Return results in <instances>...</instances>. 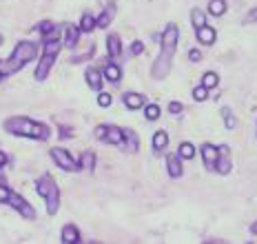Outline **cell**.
<instances>
[{"instance_id": "cell-1", "label": "cell", "mask_w": 257, "mask_h": 244, "mask_svg": "<svg viewBox=\"0 0 257 244\" xmlns=\"http://www.w3.org/2000/svg\"><path fill=\"white\" fill-rule=\"evenodd\" d=\"M178 38H180V31L175 25H169L162 34V49H160V56L153 65V78L155 80H164L171 71V62H173L175 49H178Z\"/></svg>"}, {"instance_id": "cell-2", "label": "cell", "mask_w": 257, "mask_h": 244, "mask_svg": "<svg viewBox=\"0 0 257 244\" xmlns=\"http://www.w3.org/2000/svg\"><path fill=\"white\" fill-rule=\"evenodd\" d=\"M38 56V47L34 45V42H18V47L14 49V54L7 58L5 62H0V76L7 78L12 76V73L20 71L27 62H31L34 58Z\"/></svg>"}, {"instance_id": "cell-3", "label": "cell", "mask_w": 257, "mask_h": 244, "mask_svg": "<svg viewBox=\"0 0 257 244\" xmlns=\"http://www.w3.org/2000/svg\"><path fill=\"white\" fill-rule=\"evenodd\" d=\"M5 129L14 136H25V138H34V140H47L49 138V127L34 122L29 118H12L5 122Z\"/></svg>"}, {"instance_id": "cell-4", "label": "cell", "mask_w": 257, "mask_h": 244, "mask_svg": "<svg viewBox=\"0 0 257 244\" xmlns=\"http://www.w3.org/2000/svg\"><path fill=\"white\" fill-rule=\"evenodd\" d=\"M36 191H38V195H42V198L47 200V213L56 215L58 206H60V189H58L56 180H53L49 173H45V176L36 182Z\"/></svg>"}, {"instance_id": "cell-5", "label": "cell", "mask_w": 257, "mask_h": 244, "mask_svg": "<svg viewBox=\"0 0 257 244\" xmlns=\"http://www.w3.org/2000/svg\"><path fill=\"white\" fill-rule=\"evenodd\" d=\"M60 40L58 38H47V45H45V51H42V60L38 62V67H36V80H45L47 76H49L51 71V65L53 60H56V56L60 54Z\"/></svg>"}, {"instance_id": "cell-6", "label": "cell", "mask_w": 257, "mask_h": 244, "mask_svg": "<svg viewBox=\"0 0 257 244\" xmlns=\"http://www.w3.org/2000/svg\"><path fill=\"white\" fill-rule=\"evenodd\" d=\"M51 158L56 160L58 167L64 169V171H78V169H80L78 160H73L71 153H69L67 149H60V147H56V149H51Z\"/></svg>"}, {"instance_id": "cell-7", "label": "cell", "mask_w": 257, "mask_h": 244, "mask_svg": "<svg viewBox=\"0 0 257 244\" xmlns=\"http://www.w3.org/2000/svg\"><path fill=\"white\" fill-rule=\"evenodd\" d=\"M7 202L12 204L16 211H20V215H25L27 220H34V217H36V211L31 209V204L27 202L25 198H20L18 193H14V191H12V193H9V200H7Z\"/></svg>"}, {"instance_id": "cell-8", "label": "cell", "mask_w": 257, "mask_h": 244, "mask_svg": "<svg viewBox=\"0 0 257 244\" xmlns=\"http://www.w3.org/2000/svg\"><path fill=\"white\" fill-rule=\"evenodd\" d=\"M233 169V162H231V151H228V147H219L217 149V162H215V171H219L222 176H226L228 171Z\"/></svg>"}, {"instance_id": "cell-9", "label": "cell", "mask_w": 257, "mask_h": 244, "mask_svg": "<svg viewBox=\"0 0 257 244\" xmlns=\"http://www.w3.org/2000/svg\"><path fill=\"white\" fill-rule=\"evenodd\" d=\"M202 160H204L208 171H215V162H217V147L213 145H202Z\"/></svg>"}, {"instance_id": "cell-10", "label": "cell", "mask_w": 257, "mask_h": 244, "mask_svg": "<svg viewBox=\"0 0 257 244\" xmlns=\"http://www.w3.org/2000/svg\"><path fill=\"white\" fill-rule=\"evenodd\" d=\"M113 16H115V3H109V5L104 7V12L100 14V18L95 20V27H100V29H102V27H109V23L113 20Z\"/></svg>"}, {"instance_id": "cell-11", "label": "cell", "mask_w": 257, "mask_h": 244, "mask_svg": "<svg viewBox=\"0 0 257 244\" xmlns=\"http://www.w3.org/2000/svg\"><path fill=\"white\" fill-rule=\"evenodd\" d=\"M122 140H124V134H122L120 127H113V125L106 127L104 142H109V145H122Z\"/></svg>"}, {"instance_id": "cell-12", "label": "cell", "mask_w": 257, "mask_h": 244, "mask_svg": "<svg viewBox=\"0 0 257 244\" xmlns=\"http://www.w3.org/2000/svg\"><path fill=\"white\" fill-rule=\"evenodd\" d=\"M195 31H197V40H200L202 45H213L215 38H217L215 29L208 27V25H204V27H200V29H195Z\"/></svg>"}, {"instance_id": "cell-13", "label": "cell", "mask_w": 257, "mask_h": 244, "mask_svg": "<svg viewBox=\"0 0 257 244\" xmlns=\"http://www.w3.org/2000/svg\"><path fill=\"white\" fill-rule=\"evenodd\" d=\"M106 51H109V56L111 58H120L122 54V45H120V36H109L106 38Z\"/></svg>"}, {"instance_id": "cell-14", "label": "cell", "mask_w": 257, "mask_h": 244, "mask_svg": "<svg viewBox=\"0 0 257 244\" xmlns=\"http://www.w3.org/2000/svg\"><path fill=\"white\" fill-rule=\"evenodd\" d=\"M78 38H80V29L73 27V25H67V29H64V45L73 49L78 45Z\"/></svg>"}, {"instance_id": "cell-15", "label": "cell", "mask_w": 257, "mask_h": 244, "mask_svg": "<svg viewBox=\"0 0 257 244\" xmlns=\"http://www.w3.org/2000/svg\"><path fill=\"white\" fill-rule=\"evenodd\" d=\"M62 242L64 244H76V242H80V231L73 224H67L62 229Z\"/></svg>"}, {"instance_id": "cell-16", "label": "cell", "mask_w": 257, "mask_h": 244, "mask_svg": "<svg viewBox=\"0 0 257 244\" xmlns=\"http://www.w3.org/2000/svg\"><path fill=\"white\" fill-rule=\"evenodd\" d=\"M167 171L171 178H180L182 176V162L178 156H169L167 158Z\"/></svg>"}, {"instance_id": "cell-17", "label": "cell", "mask_w": 257, "mask_h": 244, "mask_svg": "<svg viewBox=\"0 0 257 244\" xmlns=\"http://www.w3.org/2000/svg\"><path fill=\"white\" fill-rule=\"evenodd\" d=\"M84 78H87V84H89V87L95 89V91L102 87V76H100V71H95V69H87Z\"/></svg>"}, {"instance_id": "cell-18", "label": "cell", "mask_w": 257, "mask_h": 244, "mask_svg": "<svg viewBox=\"0 0 257 244\" xmlns=\"http://www.w3.org/2000/svg\"><path fill=\"white\" fill-rule=\"evenodd\" d=\"M167 145H169L167 131H155V136H153V149L155 151H164V149H167Z\"/></svg>"}, {"instance_id": "cell-19", "label": "cell", "mask_w": 257, "mask_h": 244, "mask_svg": "<svg viewBox=\"0 0 257 244\" xmlns=\"http://www.w3.org/2000/svg\"><path fill=\"white\" fill-rule=\"evenodd\" d=\"M104 78H106L109 82H120V78H122L120 67L113 65V62H111V65H106V67H104Z\"/></svg>"}, {"instance_id": "cell-20", "label": "cell", "mask_w": 257, "mask_h": 244, "mask_svg": "<svg viewBox=\"0 0 257 244\" xmlns=\"http://www.w3.org/2000/svg\"><path fill=\"white\" fill-rule=\"evenodd\" d=\"M124 104L128 109H140L142 104H144V98L140 93H126L124 95Z\"/></svg>"}, {"instance_id": "cell-21", "label": "cell", "mask_w": 257, "mask_h": 244, "mask_svg": "<svg viewBox=\"0 0 257 244\" xmlns=\"http://www.w3.org/2000/svg\"><path fill=\"white\" fill-rule=\"evenodd\" d=\"M226 12V0H211L208 3V14L211 16H224Z\"/></svg>"}, {"instance_id": "cell-22", "label": "cell", "mask_w": 257, "mask_h": 244, "mask_svg": "<svg viewBox=\"0 0 257 244\" xmlns=\"http://www.w3.org/2000/svg\"><path fill=\"white\" fill-rule=\"evenodd\" d=\"M191 23H193V27H195V29L204 27V25H206L204 12H202V9H193V12H191Z\"/></svg>"}, {"instance_id": "cell-23", "label": "cell", "mask_w": 257, "mask_h": 244, "mask_svg": "<svg viewBox=\"0 0 257 244\" xmlns=\"http://www.w3.org/2000/svg\"><path fill=\"white\" fill-rule=\"evenodd\" d=\"M217 82H219V76L215 71H206L204 76H202V87H206V89L217 87Z\"/></svg>"}, {"instance_id": "cell-24", "label": "cell", "mask_w": 257, "mask_h": 244, "mask_svg": "<svg viewBox=\"0 0 257 244\" xmlns=\"http://www.w3.org/2000/svg\"><path fill=\"white\" fill-rule=\"evenodd\" d=\"M122 134H124V140L122 142H126L128 151H138V136L131 129H122Z\"/></svg>"}, {"instance_id": "cell-25", "label": "cell", "mask_w": 257, "mask_h": 244, "mask_svg": "<svg viewBox=\"0 0 257 244\" xmlns=\"http://www.w3.org/2000/svg\"><path fill=\"white\" fill-rule=\"evenodd\" d=\"M95 29V18L91 14H84L82 20H80V31H84V34H89V31Z\"/></svg>"}, {"instance_id": "cell-26", "label": "cell", "mask_w": 257, "mask_h": 244, "mask_svg": "<svg viewBox=\"0 0 257 244\" xmlns=\"http://www.w3.org/2000/svg\"><path fill=\"white\" fill-rule=\"evenodd\" d=\"M78 164H80V169H89V171H91V169L95 167V156H93L91 151H84Z\"/></svg>"}, {"instance_id": "cell-27", "label": "cell", "mask_w": 257, "mask_h": 244, "mask_svg": "<svg viewBox=\"0 0 257 244\" xmlns=\"http://www.w3.org/2000/svg\"><path fill=\"white\" fill-rule=\"evenodd\" d=\"M222 118H224V125H226V129H235L237 127V120H235L233 111L228 107H222Z\"/></svg>"}, {"instance_id": "cell-28", "label": "cell", "mask_w": 257, "mask_h": 244, "mask_svg": "<svg viewBox=\"0 0 257 244\" xmlns=\"http://www.w3.org/2000/svg\"><path fill=\"white\" fill-rule=\"evenodd\" d=\"M178 156H180V158H184V160H191V158L195 156V149H193L191 142H182L180 149H178Z\"/></svg>"}, {"instance_id": "cell-29", "label": "cell", "mask_w": 257, "mask_h": 244, "mask_svg": "<svg viewBox=\"0 0 257 244\" xmlns=\"http://www.w3.org/2000/svg\"><path fill=\"white\" fill-rule=\"evenodd\" d=\"M144 115H147V120H158L160 118V107H158V104H147Z\"/></svg>"}, {"instance_id": "cell-30", "label": "cell", "mask_w": 257, "mask_h": 244, "mask_svg": "<svg viewBox=\"0 0 257 244\" xmlns=\"http://www.w3.org/2000/svg\"><path fill=\"white\" fill-rule=\"evenodd\" d=\"M206 93H208V89H206V87H202V84H200V87H195V89H193V98H195L197 102H202V100H206Z\"/></svg>"}, {"instance_id": "cell-31", "label": "cell", "mask_w": 257, "mask_h": 244, "mask_svg": "<svg viewBox=\"0 0 257 244\" xmlns=\"http://www.w3.org/2000/svg\"><path fill=\"white\" fill-rule=\"evenodd\" d=\"M142 51H144V45H142L140 40H136V42L131 45V56H140Z\"/></svg>"}, {"instance_id": "cell-32", "label": "cell", "mask_w": 257, "mask_h": 244, "mask_svg": "<svg viewBox=\"0 0 257 244\" xmlns=\"http://www.w3.org/2000/svg\"><path fill=\"white\" fill-rule=\"evenodd\" d=\"M98 104H100V107H109V104H111V95L109 93H100L98 95Z\"/></svg>"}, {"instance_id": "cell-33", "label": "cell", "mask_w": 257, "mask_h": 244, "mask_svg": "<svg viewBox=\"0 0 257 244\" xmlns=\"http://www.w3.org/2000/svg\"><path fill=\"white\" fill-rule=\"evenodd\" d=\"M9 193H12V191L5 187V184H0V202H7V200H9Z\"/></svg>"}, {"instance_id": "cell-34", "label": "cell", "mask_w": 257, "mask_h": 244, "mask_svg": "<svg viewBox=\"0 0 257 244\" xmlns=\"http://www.w3.org/2000/svg\"><path fill=\"white\" fill-rule=\"evenodd\" d=\"M189 60H191V62H200V60H202V54H200L197 49H191V51H189Z\"/></svg>"}, {"instance_id": "cell-35", "label": "cell", "mask_w": 257, "mask_h": 244, "mask_svg": "<svg viewBox=\"0 0 257 244\" xmlns=\"http://www.w3.org/2000/svg\"><path fill=\"white\" fill-rule=\"evenodd\" d=\"M104 134H106V127L104 125L95 127V138H98V140H104Z\"/></svg>"}, {"instance_id": "cell-36", "label": "cell", "mask_w": 257, "mask_h": 244, "mask_svg": "<svg viewBox=\"0 0 257 244\" xmlns=\"http://www.w3.org/2000/svg\"><path fill=\"white\" fill-rule=\"evenodd\" d=\"M169 111H171V113H182V104L180 102H171L169 104Z\"/></svg>"}, {"instance_id": "cell-37", "label": "cell", "mask_w": 257, "mask_h": 244, "mask_svg": "<svg viewBox=\"0 0 257 244\" xmlns=\"http://www.w3.org/2000/svg\"><path fill=\"white\" fill-rule=\"evenodd\" d=\"M60 136H62V138H69V136H71V129H69V127H62V129H60Z\"/></svg>"}, {"instance_id": "cell-38", "label": "cell", "mask_w": 257, "mask_h": 244, "mask_svg": "<svg viewBox=\"0 0 257 244\" xmlns=\"http://www.w3.org/2000/svg\"><path fill=\"white\" fill-rule=\"evenodd\" d=\"M5 164H7V153L0 151V167H5Z\"/></svg>"}, {"instance_id": "cell-39", "label": "cell", "mask_w": 257, "mask_h": 244, "mask_svg": "<svg viewBox=\"0 0 257 244\" xmlns=\"http://www.w3.org/2000/svg\"><path fill=\"white\" fill-rule=\"evenodd\" d=\"M248 20H255V23H257V9H253V12L248 14Z\"/></svg>"}, {"instance_id": "cell-40", "label": "cell", "mask_w": 257, "mask_h": 244, "mask_svg": "<svg viewBox=\"0 0 257 244\" xmlns=\"http://www.w3.org/2000/svg\"><path fill=\"white\" fill-rule=\"evenodd\" d=\"M250 231H253V233H255V235H257V222H255V224H253V226H250Z\"/></svg>"}, {"instance_id": "cell-41", "label": "cell", "mask_w": 257, "mask_h": 244, "mask_svg": "<svg viewBox=\"0 0 257 244\" xmlns=\"http://www.w3.org/2000/svg\"><path fill=\"white\" fill-rule=\"evenodd\" d=\"M0 45H3V36H0Z\"/></svg>"}]
</instances>
